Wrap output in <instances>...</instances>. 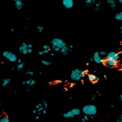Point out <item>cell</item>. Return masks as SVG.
<instances>
[{
	"mask_svg": "<svg viewBox=\"0 0 122 122\" xmlns=\"http://www.w3.org/2000/svg\"><path fill=\"white\" fill-rule=\"evenodd\" d=\"M82 112L85 115H95L97 113V108L94 105H92V104L86 105L83 107Z\"/></svg>",
	"mask_w": 122,
	"mask_h": 122,
	"instance_id": "6da1fadb",
	"label": "cell"
},
{
	"mask_svg": "<svg viewBox=\"0 0 122 122\" xmlns=\"http://www.w3.org/2000/svg\"><path fill=\"white\" fill-rule=\"evenodd\" d=\"M85 75V72L81 71L79 69H74L71 72V79L74 81H80Z\"/></svg>",
	"mask_w": 122,
	"mask_h": 122,
	"instance_id": "7a4b0ae2",
	"label": "cell"
},
{
	"mask_svg": "<svg viewBox=\"0 0 122 122\" xmlns=\"http://www.w3.org/2000/svg\"><path fill=\"white\" fill-rule=\"evenodd\" d=\"M3 57L6 58L7 59H8L9 61L11 62H15L17 61V56L11 51H4L2 53Z\"/></svg>",
	"mask_w": 122,
	"mask_h": 122,
	"instance_id": "3957f363",
	"label": "cell"
},
{
	"mask_svg": "<svg viewBox=\"0 0 122 122\" xmlns=\"http://www.w3.org/2000/svg\"><path fill=\"white\" fill-rule=\"evenodd\" d=\"M52 46H57V47H59L60 48H63L64 46H67V44L64 42V41L61 39H58V38H53L52 40L51 41Z\"/></svg>",
	"mask_w": 122,
	"mask_h": 122,
	"instance_id": "277c9868",
	"label": "cell"
},
{
	"mask_svg": "<svg viewBox=\"0 0 122 122\" xmlns=\"http://www.w3.org/2000/svg\"><path fill=\"white\" fill-rule=\"evenodd\" d=\"M93 59L94 62L96 64H103L104 61H105V59H103L101 57L100 53L99 52H95L93 55Z\"/></svg>",
	"mask_w": 122,
	"mask_h": 122,
	"instance_id": "5b68a950",
	"label": "cell"
},
{
	"mask_svg": "<svg viewBox=\"0 0 122 122\" xmlns=\"http://www.w3.org/2000/svg\"><path fill=\"white\" fill-rule=\"evenodd\" d=\"M115 59V60H116V61H117V60L119 59V54H118L117 52H116L114 51L108 52V53L107 54V55H106V59ZM106 59H105V60H106Z\"/></svg>",
	"mask_w": 122,
	"mask_h": 122,
	"instance_id": "8992f818",
	"label": "cell"
},
{
	"mask_svg": "<svg viewBox=\"0 0 122 122\" xmlns=\"http://www.w3.org/2000/svg\"><path fill=\"white\" fill-rule=\"evenodd\" d=\"M62 4L64 8L70 9L74 6V0H63Z\"/></svg>",
	"mask_w": 122,
	"mask_h": 122,
	"instance_id": "52a82bcc",
	"label": "cell"
},
{
	"mask_svg": "<svg viewBox=\"0 0 122 122\" xmlns=\"http://www.w3.org/2000/svg\"><path fill=\"white\" fill-rule=\"evenodd\" d=\"M105 63H106V65L109 67H115L117 65V61L116 60H115V59H106L105 60Z\"/></svg>",
	"mask_w": 122,
	"mask_h": 122,
	"instance_id": "ba28073f",
	"label": "cell"
},
{
	"mask_svg": "<svg viewBox=\"0 0 122 122\" xmlns=\"http://www.w3.org/2000/svg\"><path fill=\"white\" fill-rule=\"evenodd\" d=\"M15 6L17 10H21L24 6V3L22 0H14Z\"/></svg>",
	"mask_w": 122,
	"mask_h": 122,
	"instance_id": "9c48e42d",
	"label": "cell"
},
{
	"mask_svg": "<svg viewBox=\"0 0 122 122\" xmlns=\"http://www.w3.org/2000/svg\"><path fill=\"white\" fill-rule=\"evenodd\" d=\"M87 77H88V79L92 83L96 82L98 81V79H99L98 77L96 76L95 75H93V74H88L87 75Z\"/></svg>",
	"mask_w": 122,
	"mask_h": 122,
	"instance_id": "30bf717a",
	"label": "cell"
},
{
	"mask_svg": "<svg viewBox=\"0 0 122 122\" xmlns=\"http://www.w3.org/2000/svg\"><path fill=\"white\" fill-rule=\"evenodd\" d=\"M76 115L73 113V112L71 110L68 111L67 112H64V114H63V117H64V118H71V117H74Z\"/></svg>",
	"mask_w": 122,
	"mask_h": 122,
	"instance_id": "8fae6325",
	"label": "cell"
},
{
	"mask_svg": "<svg viewBox=\"0 0 122 122\" xmlns=\"http://www.w3.org/2000/svg\"><path fill=\"white\" fill-rule=\"evenodd\" d=\"M10 82H11V79H10L5 78V79H2V84H1V85H2L3 87H6L7 86L10 84Z\"/></svg>",
	"mask_w": 122,
	"mask_h": 122,
	"instance_id": "7c38bea8",
	"label": "cell"
},
{
	"mask_svg": "<svg viewBox=\"0 0 122 122\" xmlns=\"http://www.w3.org/2000/svg\"><path fill=\"white\" fill-rule=\"evenodd\" d=\"M26 49H28V44H26V43H22L19 47V51L21 53Z\"/></svg>",
	"mask_w": 122,
	"mask_h": 122,
	"instance_id": "4fadbf2b",
	"label": "cell"
},
{
	"mask_svg": "<svg viewBox=\"0 0 122 122\" xmlns=\"http://www.w3.org/2000/svg\"><path fill=\"white\" fill-rule=\"evenodd\" d=\"M107 3L110 5V6L112 8H116V2L115 0H107Z\"/></svg>",
	"mask_w": 122,
	"mask_h": 122,
	"instance_id": "5bb4252c",
	"label": "cell"
},
{
	"mask_svg": "<svg viewBox=\"0 0 122 122\" xmlns=\"http://www.w3.org/2000/svg\"><path fill=\"white\" fill-rule=\"evenodd\" d=\"M69 49H70V48H69L67 46H64L63 48H61L60 51H61V52H62L63 55H67V54H68Z\"/></svg>",
	"mask_w": 122,
	"mask_h": 122,
	"instance_id": "9a60e30c",
	"label": "cell"
},
{
	"mask_svg": "<svg viewBox=\"0 0 122 122\" xmlns=\"http://www.w3.org/2000/svg\"><path fill=\"white\" fill-rule=\"evenodd\" d=\"M115 18L117 21H122V12H119V13H116L115 15Z\"/></svg>",
	"mask_w": 122,
	"mask_h": 122,
	"instance_id": "2e32d148",
	"label": "cell"
},
{
	"mask_svg": "<svg viewBox=\"0 0 122 122\" xmlns=\"http://www.w3.org/2000/svg\"><path fill=\"white\" fill-rule=\"evenodd\" d=\"M72 112H73V113L75 115H81V110L80 109H78V108H73L72 110H71Z\"/></svg>",
	"mask_w": 122,
	"mask_h": 122,
	"instance_id": "e0dca14e",
	"label": "cell"
},
{
	"mask_svg": "<svg viewBox=\"0 0 122 122\" xmlns=\"http://www.w3.org/2000/svg\"><path fill=\"white\" fill-rule=\"evenodd\" d=\"M0 122H9V119L6 115L3 116L0 119Z\"/></svg>",
	"mask_w": 122,
	"mask_h": 122,
	"instance_id": "ac0fdd59",
	"label": "cell"
},
{
	"mask_svg": "<svg viewBox=\"0 0 122 122\" xmlns=\"http://www.w3.org/2000/svg\"><path fill=\"white\" fill-rule=\"evenodd\" d=\"M50 51V50H44L43 49V51H39L38 54L39 55H46V54H48L49 52Z\"/></svg>",
	"mask_w": 122,
	"mask_h": 122,
	"instance_id": "d6986e66",
	"label": "cell"
},
{
	"mask_svg": "<svg viewBox=\"0 0 122 122\" xmlns=\"http://www.w3.org/2000/svg\"><path fill=\"white\" fill-rule=\"evenodd\" d=\"M41 63L43 65L46 66H49L52 64V63L51 61H46V60H42L41 61Z\"/></svg>",
	"mask_w": 122,
	"mask_h": 122,
	"instance_id": "ffe728a7",
	"label": "cell"
},
{
	"mask_svg": "<svg viewBox=\"0 0 122 122\" xmlns=\"http://www.w3.org/2000/svg\"><path fill=\"white\" fill-rule=\"evenodd\" d=\"M95 10H96V11H98V10H100V7H101V3L100 2V1H98V2H96V3H95Z\"/></svg>",
	"mask_w": 122,
	"mask_h": 122,
	"instance_id": "44dd1931",
	"label": "cell"
},
{
	"mask_svg": "<svg viewBox=\"0 0 122 122\" xmlns=\"http://www.w3.org/2000/svg\"><path fill=\"white\" fill-rule=\"evenodd\" d=\"M24 62H22V63H20V64H19L17 65V69L18 71H20V70H22V69L24 68Z\"/></svg>",
	"mask_w": 122,
	"mask_h": 122,
	"instance_id": "7402d4cb",
	"label": "cell"
},
{
	"mask_svg": "<svg viewBox=\"0 0 122 122\" xmlns=\"http://www.w3.org/2000/svg\"><path fill=\"white\" fill-rule=\"evenodd\" d=\"M52 49H53L54 51H56V52L60 51V50H61V48H60L57 47V46H52Z\"/></svg>",
	"mask_w": 122,
	"mask_h": 122,
	"instance_id": "603a6c76",
	"label": "cell"
},
{
	"mask_svg": "<svg viewBox=\"0 0 122 122\" xmlns=\"http://www.w3.org/2000/svg\"><path fill=\"white\" fill-rule=\"evenodd\" d=\"M37 29L38 30L39 32H42L43 30H44V29H45V28L43 27V26H37Z\"/></svg>",
	"mask_w": 122,
	"mask_h": 122,
	"instance_id": "cb8c5ba5",
	"label": "cell"
},
{
	"mask_svg": "<svg viewBox=\"0 0 122 122\" xmlns=\"http://www.w3.org/2000/svg\"><path fill=\"white\" fill-rule=\"evenodd\" d=\"M42 104H43V106L45 107V109H47V107H48V103H47V102L46 101H45V100H43L42 101Z\"/></svg>",
	"mask_w": 122,
	"mask_h": 122,
	"instance_id": "d4e9b609",
	"label": "cell"
},
{
	"mask_svg": "<svg viewBox=\"0 0 122 122\" xmlns=\"http://www.w3.org/2000/svg\"><path fill=\"white\" fill-rule=\"evenodd\" d=\"M99 53H100V55H101V56H106L107 54H108V53H106V52L103 51H101Z\"/></svg>",
	"mask_w": 122,
	"mask_h": 122,
	"instance_id": "484cf974",
	"label": "cell"
},
{
	"mask_svg": "<svg viewBox=\"0 0 122 122\" xmlns=\"http://www.w3.org/2000/svg\"><path fill=\"white\" fill-rule=\"evenodd\" d=\"M42 48L44 50H50V47H49V46L48 45H44L42 46Z\"/></svg>",
	"mask_w": 122,
	"mask_h": 122,
	"instance_id": "4316f807",
	"label": "cell"
},
{
	"mask_svg": "<svg viewBox=\"0 0 122 122\" xmlns=\"http://www.w3.org/2000/svg\"><path fill=\"white\" fill-rule=\"evenodd\" d=\"M26 75H31V76H33V75H34V72H33V71H29L26 72Z\"/></svg>",
	"mask_w": 122,
	"mask_h": 122,
	"instance_id": "83f0119b",
	"label": "cell"
},
{
	"mask_svg": "<svg viewBox=\"0 0 122 122\" xmlns=\"http://www.w3.org/2000/svg\"><path fill=\"white\" fill-rule=\"evenodd\" d=\"M36 83V81H35V80H34V79H31V84H30V86H33Z\"/></svg>",
	"mask_w": 122,
	"mask_h": 122,
	"instance_id": "f1b7e54d",
	"label": "cell"
},
{
	"mask_svg": "<svg viewBox=\"0 0 122 122\" xmlns=\"http://www.w3.org/2000/svg\"><path fill=\"white\" fill-rule=\"evenodd\" d=\"M31 79H29V80H26V84L29 85V86H30V84H31Z\"/></svg>",
	"mask_w": 122,
	"mask_h": 122,
	"instance_id": "f546056e",
	"label": "cell"
},
{
	"mask_svg": "<svg viewBox=\"0 0 122 122\" xmlns=\"http://www.w3.org/2000/svg\"><path fill=\"white\" fill-rule=\"evenodd\" d=\"M83 118L86 120V121H87L88 119H89V117H88V115H85L83 116Z\"/></svg>",
	"mask_w": 122,
	"mask_h": 122,
	"instance_id": "4dcf8cb0",
	"label": "cell"
},
{
	"mask_svg": "<svg viewBox=\"0 0 122 122\" xmlns=\"http://www.w3.org/2000/svg\"><path fill=\"white\" fill-rule=\"evenodd\" d=\"M116 122H122V115H121V116H120V118H119V119H118L116 120Z\"/></svg>",
	"mask_w": 122,
	"mask_h": 122,
	"instance_id": "1f68e13d",
	"label": "cell"
},
{
	"mask_svg": "<svg viewBox=\"0 0 122 122\" xmlns=\"http://www.w3.org/2000/svg\"><path fill=\"white\" fill-rule=\"evenodd\" d=\"M28 51H29V54H30V53H31L33 52L32 48H28Z\"/></svg>",
	"mask_w": 122,
	"mask_h": 122,
	"instance_id": "d6a6232c",
	"label": "cell"
},
{
	"mask_svg": "<svg viewBox=\"0 0 122 122\" xmlns=\"http://www.w3.org/2000/svg\"><path fill=\"white\" fill-rule=\"evenodd\" d=\"M33 48V45L31 44H28V48Z\"/></svg>",
	"mask_w": 122,
	"mask_h": 122,
	"instance_id": "836d02e7",
	"label": "cell"
},
{
	"mask_svg": "<svg viewBox=\"0 0 122 122\" xmlns=\"http://www.w3.org/2000/svg\"><path fill=\"white\" fill-rule=\"evenodd\" d=\"M46 110L47 109H44L43 110V111H42V113H43V115H46Z\"/></svg>",
	"mask_w": 122,
	"mask_h": 122,
	"instance_id": "e575fe53",
	"label": "cell"
},
{
	"mask_svg": "<svg viewBox=\"0 0 122 122\" xmlns=\"http://www.w3.org/2000/svg\"><path fill=\"white\" fill-rule=\"evenodd\" d=\"M37 111H38V110L37 109H35V110H33L32 111V112L33 113V114H36V112H37Z\"/></svg>",
	"mask_w": 122,
	"mask_h": 122,
	"instance_id": "d590c367",
	"label": "cell"
},
{
	"mask_svg": "<svg viewBox=\"0 0 122 122\" xmlns=\"http://www.w3.org/2000/svg\"><path fill=\"white\" fill-rule=\"evenodd\" d=\"M17 62H18V64H20V63H22V59H17Z\"/></svg>",
	"mask_w": 122,
	"mask_h": 122,
	"instance_id": "8d00e7d4",
	"label": "cell"
},
{
	"mask_svg": "<svg viewBox=\"0 0 122 122\" xmlns=\"http://www.w3.org/2000/svg\"><path fill=\"white\" fill-rule=\"evenodd\" d=\"M35 119H36V120H38V119H40V116L39 115L36 116V117H35Z\"/></svg>",
	"mask_w": 122,
	"mask_h": 122,
	"instance_id": "74e56055",
	"label": "cell"
},
{
	"mask_svg": "<svg viewBox=\"0 0 122 122\" xmlns=\"http://www.w3.org/2000/svg\"><path fill=\"white\" fill-rule=\"evenodd\" d=\"M119 98H120V101H121V102L122 103V95H120V96H119Z\"/></svg>",
	"mask_w": 122,
	"mask_h": 122,
	"instance_id": "f35d334b",
	"label": "cell"
},
{
	"mask_svg": "<svg viewBox=\"0 0 122 122\" xmlns=\"http://www.w3.org/2000/svg\"><path fill=\"white\" fill-rule=\"evenodd\" d=\"M95 97H96V96L94 95V96H92V101H94V99H95Z\"/></svg>",
	"mask_w": 122,
	"mask_h": 122,
	"instance_id": "ab89813d",
	"label": "cell"
},
{
	"mask_svg": "<svg viewBox=\"0 0 122 122\" xmlns=\"http://www.w3.org/2000/svg\"><path fill=\"white\" fill-rule=\"evenodd\" d=\"M120 30H121V34H122V26L120 27Z\"/></svg>",
	"mask_w": 122,
	"mask_h": 122,
	"instance_id": "60d3db41",
	"label": "cell"
},
{
	"mask_svg": "<svg viewBox=\"0 0 122 122\" xmlns=\"http://www.w3.org/2000/svg\"><path fill=\"white\" fill-rule=\"evenodd\" d=\"M85 121H86V120H85V119H84L83 117V119H82V122H85Z\"/></svg>",
	"mask_w": 122,
	"mask_h": 122,
	"instance_id": "b9f144b4",
	"label": "cell"
},
{
	"mask_svg": "<svg viewBox=\"0 0 122 122\" xmlns=\"http://www.w3.org/2000/svg\"><path fill=\"white\" fill-rule=\"evenodd\" d=\"M22 84H23V85H25V84H26V81H22Z\"/></svg>",
	"mask_w": 122,
	"mask_h": 122,
	"instance_id": "7bdbcfd3",
	"label": "cell"
},
{
	"mask_svg": "<svg viewBox=\"0 0 122 122\" xmlns=\"http://www.w3.org/2000/svg\"><path fill=\"white\" fill-rule=\"evenodd\" d=\"M118 1H119V3L122 4V0H118Z\"/></svg>",
	"mask_w": 122,
	"mask_h": 122,
	"instance_id": "ee69618b",
	"label": "cell"
},
{
	"mask_svg": "<svg viewBox=\"0 0 122 122\" xmlns=\"http://www.w3.org/2000/svg\"><path fill=\"white\" fill-rule=\"evenodd\" d=\"M70 48H73V46L70 45Z\"/></svg>",
	"mask_w": 122,
	"mask_h": 122,
	"instance_id": "f6af8a7d",
	"label": "cell"
},
{
	"mask_svg": "<svg viewBox=\"0 0 122 122\" xmlns=\"http://www.w3.org/2000/svg\"><path fill=\"white\" fill-rule=\"evenodd\" d=\"M53 55H54V54H53V52H52V53H51V56H53Z\"/></svg>",
	"mask_w": 122,
	"mask_h": 122,
	"instance_id": "bcb514c9",
	"label": "cell"
},
{
	"mask_svg": "<svg viewBox=\"0 0 122 122\" xmlns=\"http://www.w3.org/2000/svg\"><path fill=\"white\" fill-rule=\"evenodd\" d=\"M104 78H105V79H107V77H106V76L105 75V76H104Z\"/></svg>",
	"mask_w": 122,
	"mask_h": 122,
	"instance_id": "7dc6e473",
	"label": "cell"
},
{
	"mask_svg": "<svg viewBox=\"0 0 122 122\" xmlns=\"http://www.w3.org/2000/svg\"><path fill=\"white\" fill-rule=\"evenodd\" d=\"M121 71H122V69H121Z\"/></svg>",
	"mask_w": 122,
	"mask_h": 122,
	"instance_id": "c3c4849f",
	"label": "cell"
}]
</instances>
